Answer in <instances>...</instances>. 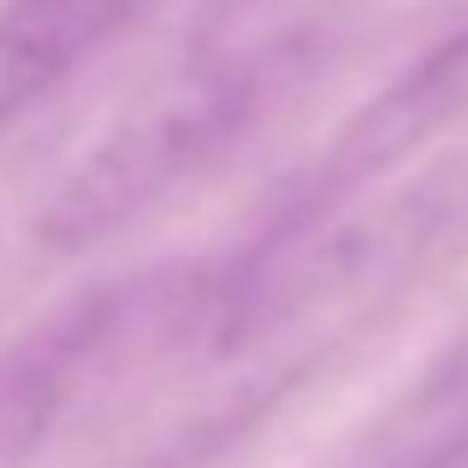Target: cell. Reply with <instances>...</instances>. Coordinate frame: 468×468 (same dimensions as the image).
Wrapping results in <instances>:
<instances>
[{"label": "cell", "instance_id": "obj_1", "mask_svg": "<svg viewBox=\"0 0 468 468\" xmlns=\"http://www.w3.org/2000/svg\"><path fill=\"white\" fill-rule=\"evenodd\" d=\"M273 54L250 48L202 54L196 66L172 71L59 178V190L36 214V231L54 250H90L125 231L250 131L273 90Z\"/></svg>", "mask_w": 468, "mask_h": 468}, {"label": "cell", "instance_id": "obj_2", "mask_svg": "<svg viewBox=\"0 0 468 468\" xmlns=\"http://www.w3.org/2000/svg\"><path fill=\"white\" fill-rule=\"evenodd\" d=\"M463 113H468V24L451 30L439 48H427L410 71H398L362 113L344 119V131L326 143L303 190L291 196V226H309L350 190L386 178L391 166H403L421 143H433Z\"/></svg>", "mask_w": 468, "mask_h": 468}, {"label": "cell", "instance_id": "obj_3", "mask_svg": "<svg viewBox=\"0 0 468 468\" xmlns=\"http://www.w3.org/2000/svg\"><path fill=\"white\" fill-rule=\"evenodd\" d=\"M119 314L125 297H83L0 356V468H24L36 457L71 398V379L119 332Z\"/></svg>", "mask_w": 468, "mask_h": 468}, {"label": "cell", "instance_id": "obj_4", "mask_svg": "<svg viewBox=\"0 0 468 468\" xmlns=\"http://www.w3.org/2000/svg\"><path fill=\"white\" fill-rule=\"evenodd\" d=\"M137 0H6L0 6V131L95 59Z\"/></svg>", "mask_w": 468, "mask_h": 468}, {"label": "cell", "instance_id": "obj_5", "mask_svg": "<svg viewBox=\"0 0 468 468\" xmlns=\"http://www.w3.org/2000/svg\"><path fill=\"white\" fill-rule=\"evenodd\" d=\"M457 463H463V445H457V451H433V457L415 463V468H457Z\"/></svg>", "mask_w": 468, "mask_h": 468}, {"label": "cell", "instance_id": "obj_6", "mask_svg": "<svg viewBox=\"0 0 468 468\" xmlns=\"http://www.w3.org/2000/svg\"><path fill=\"white\" fill-rule=\"evenodd\" d=\"M457 468H468V445H463V463H457Z\"/></svg>", "mask_w": 468, "mask_h": 468}]
</instances>
